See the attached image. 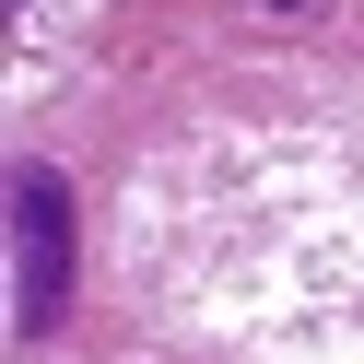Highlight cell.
I'll list each match as a JSON object with an SVG mask.
<instances>
[{
  "label": "cell",
  "instance_id": "2",
  "mask_svg": "<svg viewBox=\"0 0 364 364\" xmlns=\"http://www.w3.org/2000/svg\"><path fill=\"white\" fill-rule=\"evenodd\" d=\"M247 12H294V24H317V12H329V0H247Z\"/></svg>",
  "mask_w": 364,
  "mask_h": 364
},
{
  "label": "cell",
  "instance_id": "1",
  "mask_svg": "<svg viewBox=\"0 0 364 364\" xmlns=\"http://www.w3.org/2000/svg\"><path fill=\"white\" fill-rule=\"evenodd\" d=\"M12 212H24V294H12V317H24V341H48L59 306H71V188L36 165L12 188Z\"/></svg>",
  "mask_w": 364,
  "mask_h": 364
}]
</instances>
